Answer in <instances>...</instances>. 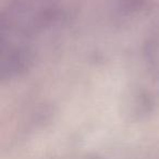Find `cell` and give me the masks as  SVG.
Wrapping results in <instances>:
<instances>
[]
</instances>
